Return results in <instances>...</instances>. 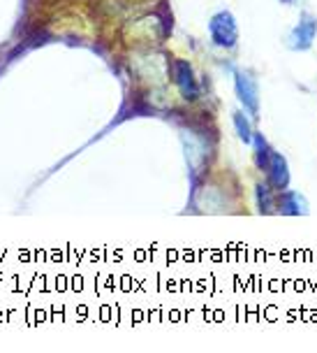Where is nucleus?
Returning a JSON list of instances; mask_svg holds the SVG:
<instances>
[{
	"mask_svg": "<svg viewBox=\"0 0 317 353\" xmlns=\"http://www.w3.org/2000/svg\"><path fill=\"white\" fill-rule=\"evenodd\" d=\"M237 86H239V98L243 100V105L248 107L252 114H257V88L255 81L245 74H239L237 77Z\"/></svg>",
	"mask_w": 317,
	"mask_h": 353,
	"instance_id": "1",
	"label": "nucleus"
},
{
	"mask_svg": "<svg viewBox=\"0 0 317 353\" xmlns=\"http://www.w3.org/2000/svg\"><path fill=\"white\" fill-rule=\"evenodd\" d=\"M266 170L271 172V181H274L276 188H285L287 184L289 174H287V168H285V159L278 154H271V163L266 165Z\"/></svg>",
	"mask_w": 317,
	"mask_h": 353,
	"instance_id": "2",
	"label": "nucleus"
},
{
	"mask_svg": "<svg viewBox=\"0 0 317 353\" xmlns=\"http://www.w3.org/2000/svg\"><path fill=\"white\" fill-rule=\"evenodd\" d=\"M315 30H317V23H315V19H313V17H306V19L301 21V26L294 30V35H301V37H303V49L308 47L310 40H313Z\"/></svg>",
	"mask_w": 317,
	"mask_h": 353,
	"instance_id": "3",
	"label": "nucleus"
},
{
	"mask_svg": "<svg viewBox=\"0 0 317 353\" xmlns=\"http://www.w3.org/2000/svg\"><path fill=\"white\" fill-rule=\"evenodd\" d=\"M234 121H237L239 135H241V137H243V140H245V142H248V140H250V125H248V121H245V119H243V117H241V114H237V117H234Z\"/></svg>",
	"mask_w": 317,
	"mask_h": 353,
	"instance_id": "4",
	"label": "nucleus"
}]
</instances>
